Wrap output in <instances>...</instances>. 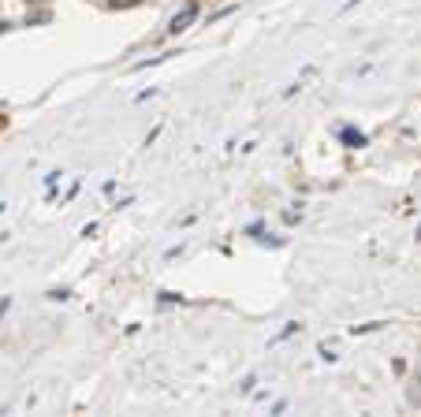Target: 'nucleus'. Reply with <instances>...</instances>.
I'll use <instances>...</instances> for the list:
<instances>
[{
    "label": "nucleus",
    "instance_id": "2",
    "mask_svg": "<svg viewBox=\"0 0 421 417\" xmlns=\"http://www.w3.org/2000/svg\"><path fill=\"white\" fill-rule=\"evenodd\" d=\"M343 142L358 149V145H365V135H358V130H343Z\"/></svg>",
    "mask_w": 421,
    "mask_h": 417
},
{
    "label": "nucleus",
    "instance_id": "1",
    "mask_svg": "<svg viewBox=\"0 0 421 417\" xmlns=\"http://www.w3.org/2000/svg\"><path fill=\"white\" fill-rule=\"evenodd\" d=\"M198 19V4H183V11H175L172 15V23H168V34H183V30Z\"/></svg>",
    "mask_w": 421,
    "mask_h": 417
},
{
    "label": "nucleus",
    "instance_id": "3",
    "mask_svg": "<svg viewBox=\"0 0 421 417\" xmlns=\"http://www.w3.org/2000/svg\"><path fill=\"white\" fill-rule=\"evenodd\" d=\"M108 4H116V8H135L138 0H108Z\"/></svg>",
    "mask_w": 421,
    "mask_h": 417
}]
</instances>
